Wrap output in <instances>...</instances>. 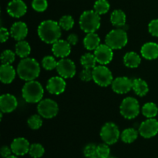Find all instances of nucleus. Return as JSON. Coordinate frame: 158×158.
Instances as JSON below:
<instances>
[{
  "mask_svg": "<svg viewBox=\"0 0 158 158\" xmlns=\"http://www.w3.org/2000/svg\"><path fill=\"white\" fill-rule=\"evenodd\" d=\"M68 43L71 45V46H74V45L77 44L79 41V37L78 36L76 33H71L68 36L67 40Z\"/></svg>",
  "mask_w": 158,
  "mask_h": 158,
  "instance_id": "obj_42",
  "label": "nucleus"
},
{
  "mask_svg": "<svg viewBox=\"0 0 158 158\" xmlns=\"http://www.w3.org/2000/svg\"><path fill=\"white\" fill-rule=\"evenodd\" d=\"M142 114L148 119L155 118L158 114V108L154 102H147L142 107Z\"/></svg>",
  "mask_w": 158,
  "mask_h": 158,
  "instance_id": "obj_29",
  "label": "nucleus"
},
{
  "mask_svg": "<svg viewBox=\"0 0 158 158\" xmlns=\"http://www.w3.org/2000/svg\"><path fill=\"white\" fill-rule=\"evenodd\" d=\"M80 77L83 81H90L93 79V70L88 68H83V71L80 72Z\"/></svg>",
  "mask_w": 158,
  "mask_h": 158,
  "instance_id": "obj_39",
  "label": "nucleus"
},
{
  "mask_svg": "<svg viewBox=\"0 0 158 158\" xmlns=\"http://www.w3.org/2000/svg\"><path fill=\"white\" fill-rule=\"evenodd\" d=\"M32 7L36 12H43L47 9L48 2L46 0H32Z\"/></svg>",
  "mask_w": 158,
  "mask_h": 158,
  "instance_id": "obj_37",
  "label": "nucleus"
},
{
  "mask_svg": "<svg viewBox=\"0 0 158 158\" xmlns=\"http://www.w3.org/2000/svg\"><path fill=\"white\" fill-rule=\"evenodd\" d=\"M140 53L143 58L154 60L158 57V44L154 42H148L142 46Z\"/></svg>",
  "mask_w": 158,
  "mask_h": 158,
  "instance_id": "obj_20",
  "label": "nucleus"
},
{
  "mask_svg": "<svg viewBox=\"0 0 158 158\" xmlns=\"http://www.w3.org/2000/svg\"><path fill=\"white\" fill-rule=\"evenodd\" d=\"M52 54L56 57L66 58L71 53V45L67 40H59L52 44Z\"/></svg>",
  "mask_w": 158,
  "mask_h": 158,
  "instance_id": "obj_18",
  "label": "nucleus"
},
{
  "mask_svg": "<svg viewBox=\"0 0 158 158\" xmlns=\"http://www.w3.org/2000/svg\"><path fill=\"white\" fill-rule=\"evenodd\" d=\"M148 30L151 35L158 37V19L153 20L150 22L148 25Z\"/></svg>",
  "mask_w": 158,
  "mask_h": 158,
  "instance_id": "obj_40",
  "label": "nucleus"
},
{
  "mask_svg": "<svg viewBox=\"0 0 158 158\" xmlns=\"http://www.w3.org/2000/svg\"><path fill=\"white\" fill-rule=\"evenodd\" d=\"M44 89L37 81H26L22 89V95L24 100L29 103H39L43 100Z\"/></svg>",
  "mask_w": 158,
  "mask_h": 158,
  "instance_id": "obj_3",
  "label": "nucleus"
},
{
  "mask_svg": "<svg viewBox=\"0 0 158 158\" xmlns=\"http://www.w3.org/2000/svg\"><path fill=\"white\" fill-rule=\"evenodd\" d=\"M16 71L22 80L26 81H34L40 74V64L32 57L23 58L19 63Z\"/></svg>",
  "mask_w": 158,
  "mask_h": 158,
  "instance_id": "obj_2",
  "label": "nucleus"
},
{
  "mask_svg": "<svg viewBox=\"0 0 158 158\" xmlns=\"http://www.w3.org/2000/svg\"><path fill=\"white\" fill-rule=\"evenodd\" d=\"M18 106L16 98L11 94H2L0 97V108L3 113H9L15 110Z\"/></svg>",
  "mask_w": 158,
  "mask_h": 158,
  "instance_id": "obj_17",
  "label": "nucleus"
},
{
  "mask_svg": "<svg viewBox=\"0 0 158 158\" xmlns=\"http://www.w3.org/2000/svg\"><path fill=\"white\" fill-rule=\"evenodd\" d=\"M57 63L58 61H56L53 57L49 55L46 56L42 60V65H43V68L47 71H52V70L56 68Z\"/></svg>",
  "mask_w": 158,
  "mask_h": 158,
  "instance_id": "obj_34",
  "label": "nucleus"
},
{
  "mask_svg": "<svg viewBox=\"0 0 158 158\" xmlns=\"http://www.w3.org/2000/svg\"><path fill=\"white\" fill-rule=\"evenodd\" d=\"M100 16L94 10L84 11L80 17V29L86 33H95L100 27Z\"/></svg>",
  "mask_w": 158,
  "mask_h": 158,
  "instance_id": "obj_4",
  "label": "nucleus"
},
{
  "mask_svg": "<svg viewBox=\"0 0 158 158\" xmlns=\"http://www.w3.org/2000/svg\"><path fill=\"white\" fill-rule=\"evenodd\" d=\"M110 3L107 0H97L94 3V9L97 13L99 15H103L109 11Z\"/></svg>",
  "mask_w": 158,
  "mask_h": 158,
  "instance_id": "obj_30",
  "label": "nucleus"
},
{
  "mask_svg": "<svg viewBox=\"0 0 158 158\" xmlns=\"http://www.w3.org/2000/svg\"><path fill=\"white\" fill-rule=\"evenodd\" d=\"M17 71L11 64H2L0 67V80L4 84H10L14 81Z\"/></svg>",
  "mask_w": 158,
  "mask_h": 158,
  "instance_id": "obj_21",
  "label": "nucleus"
},
{
  "mask_svg": "<svg viewBox=\"0 0 158 158\" xmlns=\"http://www.w3.org/2000/svg\"><path fill=\"white\" fill-rule=\"evenodd\" d=\"M134 93L140 97L145 96L149 91L148 83L141 78H135L133 80V87Z\"/></svg>",
  "mask_w": 158,
  "mask_h": 158,
  "instance_id": "obj_23",
  "label": "nucleus"
},
{
  "mask_svg": "<svg viewBox=\"0 0 158 158\" xmlns=\"http://www.w3.org/2000/svg\"><path fill=\"white\" fill-rule=\"evenodd\" d=\"M128 37L126 31L120 28L110 31L106 36L105 42L113 50H119L125 46L127 43Z\"/></svg>",
  "mask_w": 158,
  "mask_h": 158,
  "instance_id": "obj_5",
  "label": "nucleus"
},
{
  "mask_svg": "<svg viewBox=\"0 0 158 158\" xmlns=\"http://www.w3.org/2000/svg\"><path fill=\"white\" fill-rule=\"evenodd\" d=\"M28 125L32 129H39L43 125V119L40 115H32L27 120Z\"/></svg>",
  "mask_w": 158,
  "mask_h": 158,
  "instance_id": "obj_33",
  "label": "nucleus"
},
{
  "mask_svg": "<svg viewBox=\"0 0 158 158\" xmlns=\"http://www.w3.org/2000/svg\"><path fill=\"white\" fill-rule=\"evenodd\" d=\"M120 130L118 126L114 122H106L103 125L100 130V137L105 143L113 145L118 141L120 137Z\"/></svg>",
  "mask_w": 158,
  "mask_h": 158,
  "instance_id": "obj_8",
  "label": "nucleus"
},
{
  "mask_svg": "<svg viewBox=\"0 0 158 158\" xmlns=\"http://www.w3.org/2000/svg\"><path fill=\"white\" fill-rule=\"evenodd\" d=\"M139 131L134 128H127L123 130L120 134V138L122 141L126 143H131L134 142L138 137Z\"/></svg>",
  "mask_w": 158,
  "mask_h": 158,
  "instance_id": "obj_27",
  "label": "nucleus"
},
{
  "mask_svg": "<svg viewBox=\"0 0 158 158\" xmlns=\"http://www.w3.org/2000/svg\"><path fill=\"white\" fill-rule=\"evenodd\" d=\"M141 58L140 55L134 51L127 52L123 57V63L127 68H136L140 64Z\"/></svg>",
  "mask_w": 158,
  "mask_h": 158,
  "instance_id": "obj_24",
  "label": "nucleus"
},
{
  "mask_svg": "<svg viewBox=\"0 0 158 158\" xmlns=\"http://www.w3.org/2000/svg\"><path fill=\"white\" fill-rule=\"evenodd\" d=\"M108 158H117V157H115V156H110Z\"/></svg>",
  "mask_w": 158,
  "mask_h": 158,
  "instance_id": "obj_45",
  "label": "nucleus"
},
{
  "mask_svg": "<svg viewBox=\"0 0 158 158\" xmlns=\"http://www.w3.org/2000/svg\"><path fill=\"white\" fill-rule=\"evenodd\" d=\"M138 131L139 134L143 138L154 137L158 133V121L155 118L148 119L140 124Z\"/></svg>",
  "mask_w": 158,
  "mask_h": 158,
  "instance_id": "obj_11",
  "label": "nucleus"
},
{
  "mask_svg": "<svg viewBox=\"0 0 158 158\" xmlns=\"http://www.w3.org/2000/svg\"><path fill=\"white\" fill-rule=\"evenodd\" d=\"M97 146H96L94 143L88 144L83 149V154L87 158L97 156Z\"/></svg>",
  "mask_w": 158,
  "mask_h": 158,
  "instance_id": "obj_38",
  "label": "nucleus"
},
{
  "mask_svg": "<svg viewBox=\"0 0 158 158\" xmlns=\"http://www.w3.org/2000/svg\"><path fill=\"white\" fill-rule=\"evenodd\" d=\"M80 63L83 68H88V69H94L97 67V60L96 59L94 54L90 53H86L84 54L80 58Z\"/></svg>",
  "mask_w": 158,
  "mask_h": 158,
  "instance_id": "obj_28",
  "label": "nucleus"
},
{
  "mask_svg": "<svg viewBox=\"0 0 158 158\" xmlns=\"http://www.w3.org/2000/svg\"><path fill=\"white\" fill-rule=\"evenodd\" d=\"M27 12V6L23 0H12L7 6V12L14 18H20Z\"/></svg>",
  "mask_w": 158,
  "mask_h": 158,
  "instance_id": "obj_15",
  "label": "nucleus"
},
{
  "mask_svg": "<svg viewBox=\"0 0 158 158\" xmlns=\"http://www.w3.org/2000/svg\"><path fill=\"white\" fill-rule=\"evenodd\" d=\"M140 111V106L137 99L134 97H127L122 101L120 112L122 116L127 119H133L137 117Z\"/></svg>",
  "mask_w": 158,
  "mask_h": 158,
  "instance_id": "obj_6",
  "label": "nucleus"
},
{
  "mask_svg": "<svg viewBox=\"0 0 158 158\" xmlns=\"http://www.w3.org/2000/svg\"><path fill=\"white\" fill-rule=\"evenodd\" d=\"M15 54L11 50H5L1 54L2 64H11L15 61Z\"/></svg>",
  "mask_w": 158,
  "mask_h": 158,
  "instance_id": "obj_35",
  "label": "nucleus"
},
{
  "mask_svg": "<svg viewBox=\"0 0 158 158\" xmlns=\"http://www.w3.org/2000/svg\"><path fill=\"white\" fill-rule=\"evenodd\" d=\"M38 35L41 40L46 43L53 44L61 37V27L59 23L54 20H45L39 25Z\"/></svg>",
  "mask_w": 158,
  "mask_h": 158,
  "instance_id": "obj_1",
  "label": "nucleus"
},
{
  "mask_svg": "<svg viewBox=\"0 0 158 158\" xmlns=\"http://www.w3.org/2000/svg\"><path fill=\"white\" fill-rule=\"evenodd\" d=\"M12 149L11 147L9 148V147L7 146H3L1 148V155L2 157L6 158L8 156H11V153H12Z\"/></svg>",
  "mask_w": 158,
  "mask_h": 158,
  "instance_id": "obj_43",
  "label": "nucleus"
},
{
  "mask_svg": "<svg viewBox=\"0 0 158 158\" xmlns=\"http://www.w3.org/2000/svg\"><path fill=\"white\" fill-rule=\"evenodd\" d=\"M94 56L97 60V63L101 65H106L112 61L114 58V52L112 48L108 45L100 44L97 49L94 50Z\"/></svg>",
  "mask_w": 158,
  "mask_h": 158,
  "instance_id": "obj_12",
  "label": "nucleus"
},
{
  "mask_svg": "<svg viewBox=\"0 0 158 158\" xmlns=\"http://www.w3.org/2000/svg\"><path fill=\"white\" fill-rule=\"evenodd\" d=\"M44 153V147L40 143H32L30 145L29 153L32 158H40L43 156Z\"/></svg>",
  "mask_w": 158,
  "mask_h": 158,
  "instance_id": "obj_31",
  "label": "nucleus"
},
{
  "mask_svg": "<svg viewBox=\"0 0 158 158\" xmlns=\"http://www.w3.org/2000/svg\"><path fill=\"white\" fill-rule=\"evenodd\" d=\"M15 54L21 58H26L31 53V46L28 42L25 40L18 41L15 44Z\"/></svg>",
  "mask_w": 158,
  "mask_h": 158,
  "instance_id": "obj_26",
  "label": "nucleus"
},
{
  "mask_svg": "<svg viewBox=\"0 0 158 158\" xmlns=\"http://www.w3.org/2000/svg\"><path fill=\"white\" fill-rule=\"evenodd\" d=\"M110 155V149L106 143H101L97 146V156L99 158H108Z\"/></svg>",
  "mask_w": 158,
  "mask_h": 158,
  "instance_id": "obj_36",
  "label": "nucleus"
},
{
  "mask_svg": "<svg viewBox=\"0 0 158 158\" xmlns=\"http://www.w3.org/2000/svg\"><path fill=\"white\" fill-rule=\"evenodd\" d=\"M9 36H11L10 32H9L7 29L5 27H1V29H0V40H1L2 43H5L6 40H8Z\"/></svg>",
  "mask_w": 158,
  "mask_h": 158,
  "instance_id": "obj_41",
  "label": "nucleus"
},
{
  "mask_svg": "<svg viewBox=\"0 0 158 158\" xmlns=\"http://www.w3.org/2000/svg\"><path fill=\"white\" fill-rule=\"evenodd\" d=\"M73 18L69 15H65L60 18V21H59V25L60 26L61 29H64V30H69L72 29L74 26Z\"/></svg>",
  "mask_w": 158,
  "mask_h": 158,
  "instance_id": "obj_32",
  "label": "nucleus"
},
{
  "mask_svg": "<svg viewBox=\"0 0 158 158\" xmlns=\"http://www.w3.org/2000/svg\"><path fill=\"white\" fill-rule=\"evenodd\" d=\"M83 45L86 50H95L100 45V37L96 33H87L83 39Z\"/></svg>",
  "mask_w": 158,
  "mask_h": 158,
  "instance_id": "obj_22",
  "label": "nucleus"
},
{
  "mask_svg": "<svg viewBox=\"0 0 158 158\" xmlns=\"http://www.w3.org/2000/svg\"><path fill=\"white\" fill-rule=\"evenodd\" d=\"M6 158H19V157H17L16 156V155H11V156H8V157H6Z\"/></svg>",
  "mask_w": 158,
  "mask_h": 158,
  "instance_id": "obj_44",
  "label": "nucleus"
},
{
  "mask_svg": "<svg viewBox=\"0 0 158 158\" xmlns=\"http://www.w3.org/2000/svg\"><path fill=\"white\" fill-rule=\"evenodd\" d=\"M10 35L17 41L23 40L28 35V26L24 22H15L10 28Z\"/></svg>",
  "mask_w": 158,
  "mask_h": 158,
  "instance_id": "obj_19",
  "label": "nucleus"
},
{
  "mask_svg": "<svg viewBox=\"0 0 158 158\" xmlns=\"http://www.w3.org/2000/svg\"><path fill=\"white\" fill-rule=\"evenodd\" d=\"M37 111L38 114L44 119H52L58 114V104L51 99H43L38 103Z\"/></svg>",
  "mask_w": 158,
  "mask_h": 158,
  "instance_id": "obj_9",
  "label": "nucleus"
},
{
  "mask_svg": "<svg viewBox=\"0 0 158 158\" xmlns=\"http://www.w3.org/2000/svg\"><path fill=\"white\" fill-rule=\"evenodd\" d=\"M113 91L117 94H126L128 93L133 87V80L127 77H118L114 79L112 84Z\"/></svg>",
  "mask_w": 158,
  "mask_h": 158,
  "instance_id": "obj_13",
  "label": "nucleus"
},
{
  "mask_svg": "<svg viewBox=\"0 0 158 158\" xmlns=\"http://www.w3.org/2000/svg\"><path fill=\"white\" fill-rule=\"evenodd\" d=\"M12 153L16 156H23L29 153L30 144L24 137H18L13 139L10 146Z\"/></svg>",
  "mask_w": 158,
  "mask_h": 158,
  "instance_id": "obj_16",
  "label": "nucleus"
},
{
  "mask_svg": "<svg viewBox=\"0 0 158 158\" xmlns=\"http://www.w3.org/2000/svg\"><path fill=\"white\" fill-rule=\"evenodd\" d=\"M66 83L60 76H54L49 79L46 84V89L52 94H60L64 92Z\"/></svg>",
  "mask_w": 158,
  "mask_h": 158,
  "instance_id": "obj_14",
  "label": "nucleus"
},
{
  "mask_svg": "<svg viewBox=\"0 0 158 158\" xmlns=\"http://www.w3.org/2000/svg\"><path fill=\"white\" fill-rule=\"evenodd\" d=\"M127 16L123 11L120 9H116L111 13L110 22L113 26L116 27H122L126 24Z\"/></svg>",
  "mask_w": 158,
  "mask_h": 158,
  "instance_id": "obj_25",
  "label": "nucleus"
},
{
  "mask_svg": "<svg viewBox=\"0 0 158 158\" xmlns=\"http://www.w3.org/2000/svg\"><path fill=\"white\" fill-rule=\"evenodd\" d=\"M93 80L101 87H107L114 81L112 72L105 65H98L93 69Z\"/></svg>",
  "mask_w": 158,
  "mask_h": 158,
  "instance_id": "obj_7",
  "label": "nucleus"
},
{
  "mask_svg": "<svg viewBox=\"0 0 158 158\" xmlns=\"http://www.w3.org/2000/svg\"><path fill=\"white\" fill-rule=\"evenodd\" d=\"M90 158H99V157L97 156H92V157H90Z\"/></svg>",
  "mask_w": 158,
  "mask_h": 158,
  "instance_id": "obj_46",
  "label": "nucleus"
},
{
  "mask_svg": "<svg viewBox=\"0 0 158 158\" xmlns=\"http://www.w3.org/2000/svg\"><path fill=\"white\" fill-rule=\"evenodd\" d=\"M57 73L63 78H72L77 72V68L74 62L68 58H62L57 63Z\"/></svg>",
  "mask_w": 158,
  "mask_h": 158,
  "instance_id": "obj_10",
  "label": "nucleus"
}]
</instances>
